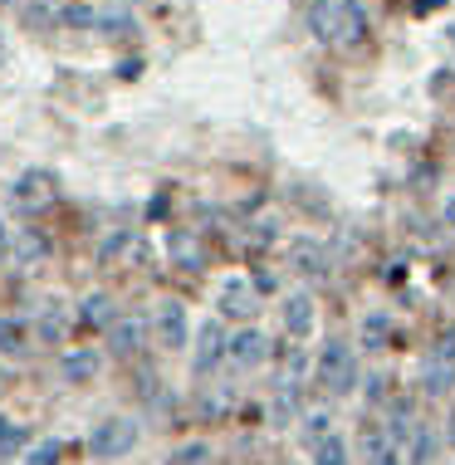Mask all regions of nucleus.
Instances as JSON below:
<instances>
[{"label": "nucleus", "mask_w": 455, "mask_h": 465, "mask_svg": "<svg viewBox=\"0 0 455 465\" xmlns=\"http://www.w3.org/2000/svg\"><path fill=\"white\" fill-rule=\"evenodd\" d=\"M284 333L289 338H309L313 333V299L309 294H289L284 299Z\"/></svg>", "instance_id": "nucleus-9"}, {"label": "nucleus", "mask_w": 455, "mask_h": 465, "mask_svg": "<svg viewBox=\"0 0 455 465\" xmlns=\"http://www.w3.org/2000/svg\"><path fill=\"white\" fill-rule=\"evenodd\" d=\"M436 5H446V0H416V15H431Z\"/></svg>", "instance_id": "nucleus-28"}, {"label": "nucleus", "mask_w": 455, "mask_h": 465, "mask_svg": "<svg viewBox=\"0 0 455 465\" xmlns=\"http://www.w3.org/2000/svg\"><path fill=\"white\" fill-rule=\"evenodd\" d=\"M201 460H206V450H201V446H186L182 456H176V465H201Z\"/></svg>", "instance_id": "nucleus-27"}, {"label": "nucleus", "mask_w": 455, "mask_h": 465, "mask_svg": "<svg viewBox=\"0 0 455 465\" xmlns=\"http://www.w3.org/2000/svg\"><path fill=\"white\" fill-rule=\"evenodd\" d=\"M362 343H368V348H382L387 343V319H382V313H372V319L362 323Z\"/></svg>", "instance_id": "nucleus-22"}, {"label": "nucleus", "mask_w": 455, "mask_h": 465, "mask_svg": "<svg viewBox=\"0 0 455 465\" xmlns=\"http://www.w3.org/2000/svg\"><path fill=\"white\" fill-rule=\"evenodd\" d=\"M319 382L328 387V397H348L358 387V358L348 343H328L319 353Z\"/></svg>", "instance_id": "nucleus-3"}, {"label": "nucleus", "mask_w": 455, "mask_h": 465, "mask_svg": "<svg viewBox=\"0 0 455 465\" xmlns=\"http://www.w3.org/2000/svg\"><path fill=\"white\" fill-rule=\"evenodd\" d=\"M440 436H446V446H455V411H450V421H446V431H440Z\"/></svg>", "instance_id": "nucleus-29"}, {"label": "nucleus", "mask_w": 455, "mask_h": 465, "mask_svg": "<svg viewBox=\"0 0 455 465\" xmlns=\"http://www.w3.org/2000/svg\"><path fill=\"white\" fill-rule=\"evenodd\" d=\"M133 441H137V426H133L128 417H108V421H98V431L88 436L94 456H104V460H113V456H128Z\"/></svg>", "instance_id": "nucleus-4"}, {"label": "nucleus", "mask_w": 455, "mask_h": 465, "mask_svg": "<svg viewBox=\"0 0 455 465\" xmlns=\"http://www.w3.org/2000/svg\"><path fill=\"white\" fill-rule=\"evenodd\" d=\"M294 411H299V387H280V392H274V407H270L274 426H289Z\"/></svg>", "instance_id": "nucleus-17"}, {"label": "nucleus", "mask_w": 455, "mask_h": 465, "mask_svg": "<svg viewBox=\"0 0 455 465\" xmlns=\"http://www.w3.org/2000/svg\"><path fill=\"white\" fill-rule=\"evenodd\" d=\"M157 333H162V343H167V348H182V343H186V309H182V304H167V309H162Z\"/></svg>", "instance_id": "nucleus-13"}, {"label": "nucleus", "mask_w": 455, "mask_h": 465, "mask_svg": "<svg viewBox=\"0 0 455 465\" xmlns=\"http://www.w3.org/2000/svg\"><path fill=\"white\" fill-rule=\"evenodd\" d=\"M309 30L313 40L333 45V49H352L368 35V15H362L358 0H313L309 5Z\"/></svg>", "instance_id": "nucleus-1"}, {"label": "nucleus", "mask_w": 455, "mask_h": 465, "mask_svg": "<svg viewBox=\"0 0 455 465\" xmlns=\"http://www.w3.org/2000/svg\"><path fill=\"white\" fill-rule=\"evenodd\" d=\"M0 59H5V40H0Z\"/></svg>", "instance_id": "nucleus-32"}, {"label": "nucleus", "mask_w": 455, "mask_h": 465, "mask_svg": "<svg viewBox=\"0 0 455 465\" xmlns=\"http://www.w3.org/2000/svg\"><path fill=\"white\" fill-rule=\"evenodd\" d=\"M94 372H98V353H94V348H88V353H74V358L64 362V377H69V382H88Z\"/></svg>", "instance_id": "nucleus-19"}, {"label": "nucleus", "mask_w": 455, "mask_h": 465, "mask_svg": "<svg viewBox=\"0 0 455 465\" xmlns=\"http://www.w3.org/2000/svg\"><path fill=\"white\" fill-rule=\"evenodd\" d=\"M10 201H15L20 211H40L54 201V172H45V167H30V172H20L15 186H10Z\"/></svg>", "instance_id": "nucleus-5"}, {"label": "nucleus", "mask_w": 455, "mask_h": 465, "mask_svg": "<svg viewBox=\"0 0 455 465\" xmlns=\"http://www.w3.org/2000/svg\"><path fill=\"white\" fill-rule=\"evenodd\" d=\"M0 250H5V225H0Z\"/></svg>", "instance_id": "nucleus-31"}, {"label": "nucleus", "mask_w": 455, "mask_h": 465, "mask_svg": "<svg viewBox=\"0 0 455 465\" xmlns=\"http://www.w3.org/2000/svg\"><path fill=\"white\" fill-rule=\"evenodd\" d=\"M221 358H231V338H225V329H221V319H206V323H201V333H196V353H192V372H196V377H206V372L216 368Z\"/></svg>", "instance_id": "nucleus-6"}, {"label": "nucleus", "mask_w": 455, "mask_h": 465, "mask_svg": "<svg viewBox=\"0 0 455 465\" xmlns=\"http://www.w3.org/2000/svg\"><path fill=\"white\" fill-rule=\"evenodd\" d=\"M362 456H368V465H401L397 460V446L387 441L382 426H362Z\"/></svg>", "instance_id": "nucleus-11"}, {"label": "nucleus", "mask_w": 455, "mask_h": 465, "mask_svg": "<svg viewBox=\"0 0 455 465\" xmlns=\"http://www.w3.org/2000/svg\"><path fill=\"white\" fill-rule=\"evenodd\" d=\"M264 353H270V343H264V333H255V329H245V333L231 338V362H235V368H260Z\"/></svg>", "instance_id": "nucleus-8"}, {"label": "nucleus", "mask_w": 455, "mask_h": 465, "mask_svg": "<svg viewBox=\"0 0 455 465\" xmlns=\"http://www.w3.org/2000/svg\"><path fill=\"white\" fill-rule=\"evenodd\" d=\"M167 250H172V260H176V265H186V270H201V245H196V235L176 231L172 241H167Z\"/></svg>", "instance_id": "nucleus-15"}, {"label": "nucleus", "mask_w": 455, "mask_h": 465, "mask_svg": "<svg viewBox=\"0 0 455 465\" xmlns=\"http://www.w3.org/2000/svg\"><path fill=\"white\" fill-rule=\"evenodd\" d=\"M446 441V436H436L431 426H421V431H416V446L407 450V465H431L436 460V446Z\"/></svg>", "instance_id": "nucleus-16"}, {"label": "nucleus", "mask_w": 455, "mask_h": 465, "mask_svg": "<svg viewBox=\"0 0 455 465\" xmlns=\"http://www.w3.org/2000/svg\"><path fill=\"white\" fill-rule=\"evenodd\" d=\"M221 309L231 313V319H250V313H255V289L245 280H231L221 289Z\"/></svg>", "instance_id": "nucleus-12"}, {"label": "nucleus", "mask_w": 455, "mask_h": 465, "mask_svg": "<svg viewBox=\"0 0 455 465\" xmlns=\"http://www.w3.org/2000/svg\"><path fill=\"white\" fill-rule=\"evenodd\" d=\"M313 465H348V446L338 436H328V441L313 446Z\"/></svg>", "instance_id": "nucleus-20"}, {"label": "nucleus", "mask_w": 455, "mask_h": 465, "mask_svg": "<svg viewBox=\"0 0 455 465\" xmlns=\"http://www.w3.org/2000/svg\"><path fill=\"white\" fill-rule=\"evenodd\" d=\"M450 387H455V329L440 333L421 362V392L426 397H446Z\"/></svg>", "instance_id": "nucleus-2"}, {"label": "nucleus", "mask_w": 455, "mask_h": 465, "mask_svg": "<svg viewBox=\"0 0 455 465\" xmlns=\"http://www.w3.org/2000/svg\"><path fill=\"white\" fill-rule=\"evenodd\" d=\"M221 411H225V392H216V397L201 401V417H221Z\"/></svg>", "instance_id": "nucleus-26"}, {"label": "nucleus", "mask_w": 455, "mask_h": 465, "mask_svg": "<svg viewBox=\"0 0 455 465\" xmlns=\"http://www.w3.org/2000/svg\"><path fill=\"white\" fill-rule=\"evenodd\" d=\"M59 323H64V309L49 304V309L40 313V333H45V338H54V333H59Z\"/></svg>", "instance_id": "nucleus-25"}, {"label": "nucleus", "mask_w": 455, "mask_h": 465, "mask_svg": "<svg viewBox=\"0 0 455 465\" xmlns=\"http://www.w3.org/2000/svg\"><path fill=\"white\" fill-rule=\"evenodd\" d=\"M289 265L299 274H309V280H328V255L319 241H294L289 245Z\"/></svg>", "instance_id": "nucleus-7"}, {"label": "nucleus", "mask_w": 455, "mask_h": 465, "mask_svg": "<svg viewBox=\"0 0 455 465\" xmlns=\"http://www.w3.org/2000/svg\"><path fill=\"white\" fill-rule=\"evenodd\" d=\"M25 465H59V446L54 441H40L30 456H25Z\"/></svg>", "instance_id": "nucleus-23"}, {"label": "nucleus", "mask_w": 455, "mask_h": 465, "mask_svg": "<svg viewBox=\"0 0 455 465\" xmlns=\"http://www.w3.org/2000/svg\"><path fill=\"white\" fill-rule=\"evenodd\" d=\"M79 319L94 323V329H113V323H118V319H113V299L108 294H88L79 304Z\"/></svg>", "instance_id": "nucleus-14"}, {"label": "nucleus", "mask_w": 455, "mask_h": 465, "mask_svg": "<svg viewBox=\"0 0 455 465\" xmlns=\"http://www.w3.org/2000/svg\"><path fill=\"white\" fill-rule=\"evenodd\" d=\"M25 441H30V431H25L20 421H0V456H15V450H25Z\"/></svg>", "instance_id": "nucleus-18"}, {"label": "nucleus", "mask_w": 455, "mask_h": 465, "mask_svg": "<svg viewBox=\"0 0 455 465\" xmlns=\"http://www.w3.org/2000/svg\"><path fill=\"white\" fill-rule=\"evenodd\" d=\"M25 348V329L15 319H0V353H20Z\"/></svg>", "instance_id": "nucleus-21"}, {"label": "nucleus", "mask_w": 455, "mask_h": 465, "mask_svg": "<svg viewBox=\"0 0 455 465\" xmlns=\"http://www.w3.org/2000/svg\"><path fill=\"white\" fill-rule=\"evenodd\" d=\"M143 319H118V323H113V329H108V348H113V353H118V358H128V353H137V348H143Z\"/></svg>", "instance_id": "nucleus-10"}, {"label": "nucleus", "mask_w": 455, "mask_h": 465, "mask_svg": "<svg viewBox=\"0 0 455 465\" xmlns=\"http://www.w3.org/2000/svg\"><path fill=\"white\" fill-rule=\"evenodd\" d=\"M40 255H45V241H40V235H20L15 260H40Z\"/></svg>", "instance_id": "nucleus-24"}, {"label": "nucleus", "mask_w": 455, "mask_h": 465, "mask_svg": "<svg viewBox=\"0 0 455 465\" xmlns=\"http://www.w3.org/2000/svg\"><path fill=\"white\" fill-rule=\"evenodd\" d=\"M446 221H450V225H455V196H450V201H446Z\"/></svg>", "instance_id": "nucleus-30"}]
</instances>
